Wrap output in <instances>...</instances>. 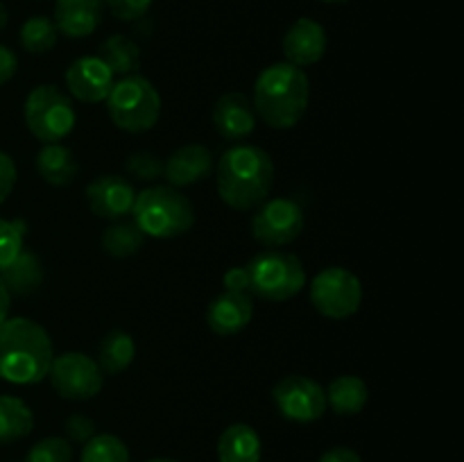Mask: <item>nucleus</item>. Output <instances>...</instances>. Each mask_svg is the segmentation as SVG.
<instances>
[{
    "mask_svg": "<svg viewBox=\"0 0 464 462\" xmlns=\"http://www.w3.org/2000/svg\"><path fill=\"white\" fill-rule=\"evenodd\" d=\"M213 170L220 199L240 213L254 211L266 202L275 184V161L258 145H231L222 152Z\"/></svg>",
    "mask_w": 464,
    "mask_h": 462,
    "instance_id": "nucleus-1",
    "label": "nucleus"
},
{
    "mask_svg": "<svg viewBox=\"0 0 464 462\" xmlns=\"http://www.w3.org/2000/svg\"><path fill=\"white\" fill-rule=\"evenodd\" d=\"M54 358L53 338L30 317H7L0 324V379L34 385L48 376Z\"/></svg>",
    "mask_w": 464,
    "mask_h": 462,
    "instance_id": "nucleus-2",
    "label": "nucleus"
},
{
    "mask_svg": "<svg viewBox=\"0 0 464 462\" xmlns=\"http://www.w3.org/2000/svg\"><path fill=\"white\" fill-rule=\"evenodd\" d=\"M311 100V82L304 68L276 62L263 68L254 82L252 104L272 130H290L304 118Z\"/></svg>",
    "mask_w": 464,
    "mask_h": 462,
    "instance_id": "nucleus-3",
    "label": "nucleus"
},
{
    "mask_svg": "<svg viewBox=\"0 0 464 462\" xmlns=\"http://www.w3.org/2000/svg\"><path fill=\"white\" fill-rule=\"evenodd\" d=\"M131 216L145 238H179L195 225V207L188 195L168 184H154L136 193Z\"/></svg>",
    "mask_w": 464,
    "mask_h": 462,
    "instance_id": "nucleus-4",
    "label": "nucleus"
},
{
    "mask_svg": "<svg viewBox=\"0 0 464 462\" xmlns=\"http://www.w3.org/2000/svg\"><path fill=\"white\" fill-rule=\"evenodd\" d=\"M104 102L113 125L127 134H145L161 116V95L157 86L139 72L113 82Z\"/></svg>",
    "mask_w": 464,
    "mask_h": 462,
    "instance_id": "nucleus-5",
    "label": "nucleus"
},
{
    "mask_svg": "<svg viewBox=\"0 0 464 462\" xmlns=\"http://www.w3.org/2000/svg\"><path fill=\"white\" fill-rule=\"evenodd\" d=\"M249 293L266 302H288L306 285L304 263L284 249H263L245 265Z\"/></svg>",
    "mask_w": 464,
    "mask_h": 462,
    "instance_id": "nucleus-6",
    "label": "nucleus"
},
{
    "mask_svg": "<svg viewBox=\"0 0 464 462\" xmlns=\"http://www.w3.org/2000/svg\"><path fill=\"white\" fill-rule=\"evenodd\" d=\"M23 118L30 134L44 145L66 139L77 122L71 95L54 84H39L27 93Z\"/></svg>",
    "mask_w": 464,
    "mask_h": 462,
    "instance_id": "nucleus-7",
    "label": "nucleus"
},
{
    "mask_svg": "<svg viewBox=\"0 0 464 462\" xmlns=\"http://www.w3.org/2000/svg\"><path fill=\"white\" fill-rule=\"evenodd\" d=\"M311 303L320 315L329 320H349L361 311V279L349 267H326L311 281Z\"/></svg>",
    "mask_w": 464,
    "mask_h": 462,
    "instance_id": "nucleus-8",
    "label": "nucleus"
},
{
    "mask_svg": "<svg viewBox=\"0 0 464 462\" xmlns=\"http://www.w3.org/2000/svg\"><path fill=\"white\" fill-rule=\"evenodd\" d=\"M306 216L297 199L272 197L258 204L252 217V236L267 249H279L302 236Z\"/></svg>",
    "mask_w": 464,
    "mask_h": 462,
    "instance_id": "nucleus-9",
    "label": "nucleus"
},
{
    "mask_svg": "<svg viewBox=\"0 0 464 462\" xmlns=\"http://www.w3.org/2000/svg\"><path fill=\"white\" fill-rule=\"evenodd\" d=\"M50 385L54 392L68 401H86L100 394L104 385V374L95 358L82 351H66L53 358L48 370Z\"/></svg>",
    "mask_w": 464,
    "mask_h": 462,
    "instance_id": "nucleus-10",
    "label": "nucleus"
},
{
    "mask_svg": "<svg viewBox=\"0 0 464 462\" xmlns=\"http://www.w3.org/2000/svg\"><path fill=\"white\" fill-rule=\"evenodd\" d=\"M272 401L285 419L297 424H313L326 412L324 385L304 374L284 376L272 388Z\"/></svg>",
    "mask_w": 464,
    "mask_h": 462,
    "instance_id": "nucleus-11",
    "label": "nucleus"
},
{
    "mask_svg": "<svg viewBox=\"0 0 464 462\" xmlns=\"http://www.w3.org/2000/svg\"><path fill=\"white\" fill-rule=\"evenodd\" d=\"M84 199L93 216L116 222L131 213L136 188L121 175H100L86 184Z\"/></svg>",
    "mask_w": 464,
    "mask_h": 462,
    "instance_id": "nucleus-12",
    "label": "nucleus"
},
{
    "mask_svg": "<svg viewBox=\"0 0 464 462\" xmlns=\"http://www.w3.org/2000/svg\"><path fill=\"white\" fill-rule=\"evenodd\" d=\"M63 80H66V89L72 98L86 104H98L107 100L116 75L109 71V66L98 54H86V57L75 59L66 68Z\"/></svg>",
    "mask_w": 464,
    "mask_h": 462,
    "instance_id": "nucleus-13",
    "label": "nucleus"
},
{
    "mask_svg": "<svg viewBox=\"0 0 464 462\" xmlns=\"http://www.w3.org/2000/svg\"><path fill=\"white\" fill-rule=\"evenodd\" d=\"M256 120L258 116L254 111L252 100L238 91L220 95L211 109V122L216 131L225 140H234V143L252 136L256 130Z\"/></svg>",
    "mask_w": 464,
    "mask_h": 462,
    "instance_id": "nucleus-14",
    "label": "nucleus"
},
{
    "mask_svg": "<svg viewBox=\"0 0 464 462\" xmlns=\"http://www.w3.org/2000/svg\"><path fill=\"white\" fill-rule=\"evenodd\" d=\"M216 168L211 149L202 143H188L177 148L168 159H163V177L168 186L186 188L211 177Z\"/></svg>",
    "mask_w": 464,
    "mask_h": 462,
    "instance_id": "nucleus-15",
    "label": "nucleus"
},
{
    "mask_svg": "<svg viewBox=\"0 0 464 462\" xmlns=\"http://www.w3.org/2000/svg\"><path fill=\"white\" fill-rule=\"evenodd\" d=\"M326 30L315 18H297L288 32L284 34L281 48H284L285 62L293 66L306 68L320 62L326 53Z\"/></svg>",
    "mask_w": 464,
    "mask_h": 462,
    "instance_id": "nucleus-16",
    "label": "nucleus"
},
{
    "mask_svg": "<svg viewBox=\"0 0 464 462\" xmlns=\"http://www.w3.org/2000/svg\"><path fill=\"white\" fill-rule=\"evenodd\" d=\"M254 317V302L249 293L225 290L207 306V326L216 335H236L247 329Z\"/></svg>",
    "mask_w": 464,
    "mask_h": 462,
    "instance_id": "nucleus-17",
    "label": "nucleus"
},
{
    "mask_svg": "<svg viewBox=\"0 0 464 462\" xmlns=\"http://www.w3.org/2000/svg\"><path fill=\"white\" fill-rule=\"evenodd\" d=\"M102 12L104 0H57L53 21L59 34L68 39H84L98 30Z\"/></svg>",
    "mask_w": 464,
    "mask_h": 462,
    "instance_id": "nucleus-18",
    "label": "nucleus"
},
{
    "mask_svg": "<svg viewBox=\"0 0 464 462\" xmlns=\"http://www.w3.org/2000/svg\"><path fill=\"white\" fill-rule=\"evenodd\" d=\"M261 435L249 424H231L218 439L220 462H261Z\"/></svg>",
    "mask_w": 464,
    "mask_h": 462,
    "instance_id": "nucleus-19",
    "label": "nucleus"
},
{
    "mask_svg": "<svg viewBox=\"0 0 464 462\" xmlns=\"http://www.w3.org/2000/svg\"><path fill=\"white\" fill-rule=\"evenodd\" d=\"M0 281L12 297H27L44 284V263L32 249L23 247V252L0 272Z\"/></svg>",
    "mask_w": 464,
    "mask_h": 462,
    "instance_id": "nucleus-20",
    "label": "nucleus"
},
{
    "mask_svg": "<svg viewBox=\"0 0 464 462\" xmlns=\"http://www.w3.org/2000/svg\"><path fill=\"white\" fill-rule=\"evenodd\" d=\"M36 172L50 186H68L80 172L75 154L62 143H45L36 154Z\"/></svg>",
    "mask_w": 464,
    "mask_h": 462,
    "instance_id": "nucleus-21",
    "label": "nucleus"
},
{
    "mask_svg": "<svg viewBox=\"0 0 464 462\" xmlns=\"http://www.w3.org/2000/svg\"><path fill=\"white\" fill-rule=\"evenodd\" d=\"M326 394V408L340 417H353L362 412V408L370 401V388L361 376L343 374L324 388Z\"/></svg>",
    "mask_w": 464,
    "mask_h": 462,
    "instance_id": "nucleus-22",
    "label": "nucleus"
},
{
    "mask_svg": "<svg viewBox=\"0 0 464 462\" xmlns=\"http://www.w3.org/2000/svg\"><path fill=\"white\" fill-rule=\"evenodd\" d=\"M136 358V342L127 331L113 329L102 335L98 344V356L95 362L102 370L104 376H116L125 371Z\"/></svg>",
    "mask_w": 464,
    "mask_h": 462,
    "instance_id": "nucleus-23",
    "label": "nucleus"
},
{
    "mask_svg": "<svg viewBox=\"0 0 464 462\" xmlns=\"http://www.w3.org/2000/svg\"><path fill=\"white\" fill-rule=\"evenodd\" d=\"M34 428V412L23 399L0 394V444L18 442Z\"/></svg>",
    "mask_w": 464,
    "mask_h": 462,
    "instance_id": "nucleus-24",
    "label": "nucleus"
},
{
    "mask_svg": "<svg viewBox=\"0 0 464 462\" xmlns=\"http://www.w3.org/2000/svg\"><path fill=\"white\" fill-rule=\"evenodd\" d=\"M100 59L116 77L134 75L140 66V48L125 34H111L100 45Z\"/></svg>",
    "mask_w": 464,
    "mask_h": 462,
    "instance_id": "nucleus-25",
    "label": "nucleus"
},
{
    "mask_svg": "<svg viewBox=\"0 0 464 462\" xmlns=\"http://www.w3.org/2000/svg\"><path fill=\"white\" fill-rule=\"evenodd\" d=\"M104 252L113 258H127L134 256L143 249L145 245V234L134 225V222L116 220L113 225H109L102 231V238H100Z\"/></svg>",
    "mask_w": 464,
    "mask_h": 462,
    "instance_id": "nucleus-26",
    "label": "nucleus"
},
{
    "mask_svg": "<svg viewBox=\"0 0 464 462\" xmlns=\"http://www.w3.org/2000/svg\"><path fill=\"white\" fill-rule=\"evenodd\" d=\"M18 39H21L23 50H27L30 54H45L57 45L59 30L53 18L32 16L23 23Z\"/></svg>",
    "mask_w": 464,
    "mask_h": 462,
    "instance_id": "nucleus-27",
    "label": "nucleus"
},
{
    "mask_svg": "<svg viewBox=\"0 0 464 462\" xmlns=\"http://www.w3.org/2000/svg\"><path fill=\"white\" fill-rule=\"evenodd\" d=\"M80 462H131L130 448L118 435L95 433L82 448Z\"/></svg>",
    "mask_w": 464,
    "mask_h": 462,
    "instance_id": "nucleus-28",
    "label": "nucleus"
},
{
    "mask_svg": "<svg viewBox=\"0 0 464 462\" xmlns=\"http://www.w3.org/2000/svg\"><path fill=\"white\" fill-rule=\"evenodd\" d=\"M27 226L23 220L0 217V272L23 252L25 247Z\"/></svg>",
    "mask_w": 464,
    "mask_h": 462,
    "instance_id": "nucleus-29",
    "label": "nucleus"
},
{
    "mask_svg": "<svg viewBox=\"0 0 464 462\" xmlns=\"http://www.w3.org/2000/svg\"><path fill=\"white\" fill-rule=\"evenodd\" d=\"M72 447L62 435L44 438L27 451L25 462H71Z\"/></svg>",
    "mask_w": 464,
    "mask_h": 462,
    "instance_id": "nucleus-30",
    "label": "nucleus"
},
{
    "mask_svg": "<svg viewBox=\"0 0 464 462\" xmlns=\"http://www.w3.org/2000/svg\"><path fill=\"white\" fill-rule=\"evenodd\" d=\"M127 172L139 181H157L163 177V159L152 152H134L127 159Z\"/></svg>",
    "mask_w": 464,
    "mask_h": 462,
    "instance_id": "nucleus-31",
    "label": "nucleus"
},
{
    "mask_svg": "<svg viewBox=\"0 0 464 462\" xmlns=\"http://www.w3.org/2000/svg\"><path fill=\"white\" fill-rule=\"evenodd\" d=\"M154 0H104V7L113 14V18L125 23L140 21L150 12Z\"/></svg>",
    "mask_w": 464,
    "mask_h": 462,
    "instance_id": "nucleus-32",
    "label": "nucleus"
},
{
    "mask_svg": "<svg viewBox=\"0 0 464 462\" xmlns=\"http://www.w3.org/2000/svg\"><path fill=\"white\" fill-rule=\"evenodd\" d=\"M63 430L68 435V442L86 444L95 435V421L89 415L75 412V415H71L63 421Z\"/></svg>",
    "mask_w": 464,
    "mask_h": 462,
    "instance_id": "nucleus-33",
    "label": "nucleus"
},
{
    "mask_svg": "<svg viewBox=\"0 0 464 462\" xmlns=\"http://www.w3.org/2000/svg\"><path fill=\"white\" fill-rule=\"evenodd\" d=\"M16 163H14V159L7 152L0 149V204L12 195L14 186H16Z\"/></svg>",
    "mask_w": 464,
    "mask_h": 462,
    "instance_id": "nucleus-34",
    "label": "nucleus"
},
{
    "mask_svg": "<svg viewBox=\"0 0 464 462\" xmlns=\"http://www.w3.org/2000/svg\"><path fill=\"white\" fill-rule=\"evenodd\" d=\"M222 284H225V290H234V293H249V279L245 265L229 267L222 276Z\"/></svg>",
    "mask_w": 464,
    "mask_h": 462,
    "instance_id": "nucleus-35",
    "label": "nucleus"
},
{
    "mask_svg": "<svg viewBox=\"0 0 464 462\" xmlns=\"http://www.w3.org/2000/svg\"><path fill=\"white\" fill-rule=\"evenodd\" d=\"M18 71V57L7 45H0V86L7 84Z\"/></svg>",
    "mask_w": 464,
    "mask_h": 462,
    "instance_id": "nucleus-36",
    "label": "nucleus"
},
{
    "mask_svg": "<svg viewBox=\"0 0 464 462\" xmlns=\"http://www.w3.org/2000/svg\"><path fill=\"white\" fill-rule=\"evenodd\" d=\"M317 462H362L353 448L349 447H334L326 453H322V457Z\"/></svg>",
    "mask_w": 464,
    "mask_h": 462,
    "instance_id": "nucleus-37",
    "label": "nucleus"
},
{
    "mask_svg": "<svg viewBox=\"0 0 464 462\" xmlns=\"http://www.w3.org/2000/svg\"><path fill=\"white\" fill-rule=\"evenodd\" d=\"M9 308H12V294H9V290L0 281V324L9 317Z\"/></svg>",
    "mask_w": 464,
    "mask_h": 462,
    "instance_id": "nucleus-38",
    "label": "nucleus"
},
{
    "mask_svg": "<svg viewBox=\"0 0 464 462\" xmlns=\"http://www.w3.org/2000/svg\"><path fill=\"white\" fill-rule=\"evenodd\" d=\"M7 7L3 5V0H0V32L5 30V25H7Z\"/></svg>",
    "mask_w": 464,
    "mask_h": 462,
    "instance_id": "nucleus-39",
    "label": "nucleus"
},
{
    "mask_svg": "<svg viewBox=\"0 0 464 462\" xmlns=\"http://www.w3.org/2000/svg\"><path fill=\"white\" fill-rule=\"evenodd\" d=\"M145 462H179V460H172V457H152V460H145Z\"/></svg>",
    "mask_w": 464,
    "mask_h": 462,
    "instance_id": "nucleus-40",
    "label": "nucleus"
},
{
    "mask_svg": "<svg viewBox=\"0 0 464 462\" xmlns=\"http://www.w3.org/2000/svg\"><path fill=\"white\" fill-rule=\"evenodd\" d=\"M322 3H329V5H340V3H347V0H322Z\"/></svg>",
    "mask_w": 464,
    "mask_h": 462,
    "instance_id": "nucleus-41",
    "label": "nucleus"
}]
</instances>
